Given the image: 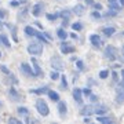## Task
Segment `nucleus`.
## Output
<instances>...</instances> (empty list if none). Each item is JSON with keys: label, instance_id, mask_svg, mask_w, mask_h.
I'll return each instance as SVG.
<instances>
[{"label": "nucleus", "instance_id": "4468645a", "mask_svg": "<svg viewBox=\"0 0 124 124\" xmlns=\"http://www.w3.org/2000/svg\"><path fill=\"white\" fill-rule=\"evenodd\" d=\"M57 110H58V113H59V116H61L62 119L66 116V113H68V105H66V102L65 101H58V105H57Z\"/></svg>", "mask_w": 124, "mask_h": 124}, {"label": "nucleus", "instance_id": "aec40b11", "mask_svg": "<svg viewBox=\"0 0 124 124\" xmlns=\"http://www.w3.org/2000/svg\"><path fill=\"white\" fill-rule=\"evenodd\" d=\"M0 46H4L6 48H11V41L6 33H0Z\"/></svg>", "mask_w": 124, "mask_h": 124}, {"label": "nucleus", "instance_id": "6e6d98bb", "mask_svg": "<svg viewBox=\"0 0 124 124\" xmlns=\"http://www.w3.org/2000/svg\"><path fill=\"white\" fill-rule=\"evenodd\" d=\"M0 26H1V21H0Z\"/></svg>", "mask_w": 124, "mask_h": 124}, {"label": "nucleus", "instance_id": "9d476101", "mask_svg": "<svg viewBox=\"0 0 124 124\" xmlns=\"http://www.w3.org/2000/svg\"><path fill=\"white\" fill-rule=\"evenodd\" d=\"M88 40H90V43H91V46H93L94 48H101L102 39H101V36H99V35H97V33H93V35L88 36Z\"/></svg>", "mask_w": 124, "mask_h": 124}, {"label": "nucleus", "instance_id": "6e6552de", "mask_svg": "<svg viewBox=\"0 0 124 124\" xmlns=\"http://www.w3.org/2000/svg\"><path fill=\"white\" fill-rule=\"evenodd\" d=\"M59 51H61V54H63V55H68V54H73L76 51V47L75 46L69 44V43H66L65 40H62V43L59 44Z\"/></svg>", "mask_w": 124, "mask_h": 124}, {"label": "nucleus", "instance_id": "473e14b6", "mask_svg": "<svg viewBox=\"0 0 124 124\" xmlns=\"http://www.w3.org/2000/svg\"><path fill=\"white\" fill-rule=\"evenodd\" d=\"M46 18H47V21H51V22H53V21H55V19H58V11L57 13H47L46 14Z\"/></svg>", "mask_w": 124, "mask_h": 124}, {"label": "nucleus", "instance_id": "cd10ccee", "mask_svg": "<svg viewBox=\"0 0 124 124\" xmlns=\"http://www.w3.org/2000/svg\"><path fill=\"white\" fill-rule=\"evenodd\" d=\"M59 81H61L59 88H61V90H68V87H69V83H68L66 76H65V75H61V76H59Z\"/></svg>", "mask_w": 124, "mask_h": 124}, {"label": "nucleus", "instance_id": "603ef678", "mask_svg": "<svg viewBox=\"0 0 124 124\" xmlns=\"http://www.w3.org/2000/svg\"><path fill=\"white\" fill-rule=\"evenodd\" d=\"M117 3H119V4L123 7V6H124V0H117Z\"/></svg>", "mask_w": 124, "mask_h": 124}, {"label": "nucleus", "instance_id": "20e7f679", "mask_svg": "<svg viewBox=\"0 0 124 124\" xmlns=\"http://www.w3.org/2000/svg\"><path fill=\"white\" fill-rule=\"evenodd\" d=\"M116 102L117 105H123L124 102V80H119L116 83Z\"/></svg>", "mask_w": 124, "mask_h": 124}, {"label": "nucleus", "instance_id": "c03bdc74", "mask_svg": "<svg viewBox=\"0 0 124 124\" xmlns=\"http://www.w3.org/2000/svg\"><path fill=\"white\" fill-rule=\"evenodd\" d=\"M81 93H83V95H87L88 97L90 94L93 93V90L90 88V87H84V88H81Z\"/></svg>", "mask_w": 124, "mask_h": 124}, {"label": "nucleus", "instance_id": "864d4df0", "mask_svg": "<svg viewBox=\"0 0 124 124\" xmlns=\"http://www.w3.org/2000/svg\"><path fill=\"white\" fill-rule=\"evenodd\" d=\"M76 59H77V57H75V55H72V57H70V61H72V62H75Z\"/></svg>", "mask_w": 124, "mask_h": 124}, {"label": "nucleus", "instance_id": "de8ad7c7", "mask_svg": "<svg viewBox=\"0 0 124 124\" xmlns=\"http://www.w3.org/2000/svg\"><path fill=\"white\" fill-rule=\"evenodd\" d=\"M120 68H121V63H116L113 61V69H120Z\"/></svg>", "mask_w": 124, "mask_h": 124}, {"label": "nucleus", "instance_id": "7ed1b4c3", "mask_svg": "<svg viewBox=\"0 0 124 124\" xmlns=\"http://www.w3.org/2000/svg\"><path fill=\"white\" fill-rule=\"evenodd\" d=\"M35 106H36V110H37V113H39L41 117H47V116L50 115V108H48V105H47V102H46L44 99L39 98V99L36 101Z\"/></svg>", "mask_w": 124, "mask_h": 124}, {"label": "nucleus", "instance_id": "58836bf2", "mask_svg": "<svg viewBox=\"0 0 124 124\" xmlns=\"http://www.w3.org/2000/svg\"><path fill=\"white\" fill-rule=\"evenodd\" d=\"M8 6L11 7V8H18L21 4H19V0H10V1H8Z\"/></svg>", "mask_w": 124, "mask_h": 124}, {"label": "nucleus", "instance_id": "79ce46f5", "mask_svg": "<svg viewBox=\"0 0 124 124\" xmlns=\"http://www.w3.org/2000/svg\"><path fill=\"white\" fill-rule=\"evenodd\" d=\"M7 18V11L4 8H0V21H4Z\"/></svg>", "mask_w": 124, "mask_h": 124}, {"label": "nucleus", "instance_id": "4c0bfd02", "mask_svg": "<svg viewBox=\"0 0 124 124\" xmlns=\"http://www.w3.org/2000/svg\"><path fill=\"white\" fill-rule=\"evenodd\" d=\"M109 76H112V79H113V83H115V84L117 83V81H119V80H120V77H119V73L116 72V69H113V72H112V73H110Z\"/></svg>", "mask_w": 124, "mask_h": 124}, {"label": "nucleus", "instance_id": "72a5a7b5", "mask_svg": "<svg viewBox=\"0 0 124 124\" xmlns=\"http://www.w3.org/2000/svg\"><path fill=\"white\" fill-rule=\"evenodd\" d=\"M75 63H76V68H77V70H80V72H83L84 70V62H83V59H76L75 61Z\"/></svg>", "mask_w": 124, "mask_h": 124}, {"label": "nucleus", "instance_id": "1a4fd4ad", "mask_svg": "<svg viewBox=\"0 0 124 124\" xmlns=\"http://www.w3.org/2000/svg\"><path fill=\"white\" fill-rule=\"evenodd\" d=\"M8 98L13 102H21V101H22V97H21V94L18 93V90L15 88V85H11V87H10V90H8Z\"/></svg>", "mask_w": 124, "mask_h": 124}, {"label": "nucleus", "instance_id": "c9c22d12", "mask_svg": "<svg viewBox=\"0 0 124 124\" xmlns=\"http://www.w3.org/2000/svg\"><path fill=\"white\" fill-rule=\"evenodd\" d=\"M91 18H94V19H102V13L101 11H98V10H93L91 11Z\"/></svg>", "mask_w": 124, "mask_h": 124}, {"label": "nucleus", "instance_id": "4d7b16f0", "mask_svg": "<svg viewBox=\"0 0 124 124\" xmlns=\"http://www.w3.org/2000/svg\"><path fill=\"white\" fill-rule=\"evenodd\" d=\"M0 58H1V53H0Z\"/></svg>", "mask_w": 124, "mask_h": 124}, {"label": "nucleus", "instance_id": "a18cd8bd", "mask_svg": "<svg viewBox=\"0 0 124 124\" xmlns=\"http://www.w3.org/2000/svg\"><path fill=\"white\" fill-rule=\"evenodd\" d=\"M68 37H70V39H73V40H79V36H77V33H76L75 31L72 32V33H68Z\"/></svg>", "mask_w": 124, "mask_h": 124}, {"label": "nucleus", "instance_id": "6ab92c4d", "mask_svg": "<svg viewBox=\"0 0 124 124\" xmlns=\"http://www.w3.org/2000/svg\"><path fill=\"white\" fill-rule=\"evenodd\" d=\"M48 90H50L48 85H43V87H37V88H31L29 93L35 94V95H43V94H46Z\"/></svg>", "mask_w": 124, "mask_h": 124}, {"label": "nucleus", "instance_id": "a19ab883", "mask_svg": "<svg viewBox=\"0 0 124 124\" xmlns=\"http://www.w3.org/2000/svg\"><path fill=\"white\" fill-rule=\"evenodd\" d=\"M0 72H1V73H3V75H10V73H11V72H10V69L7 66H6V65H0Z\"/></svg>", "mask_w": 124, "mask_h": 124}, {"label": "nucleus", "instance_id": "c85d7f7f", "mask_svg": "<svg viewBox=\"0 0 124 124\" xmlns=\"http://www.w3.org/2000/svg\"><path fill=\"white\" fill-rule=\"evenodd\" d=\"M17 113H18V116L25 117V116L29 115V109H28L26 106H18V108H17Z\"/></svg>", "mask_w": 124, "mask_h": 124}, {"label": "nucleus", "instance_id": "412c9836", "mask_svg": "<svg viewBox=\"0 0 124 124\" xmlns=\"http://www.w3.org/2000/svg\"><path fill=\"white\" fill-rule=\"evenodd\" d=\"M47 97H48L50 101H53V102H58L59 99H61V97H59V93L58 91H54V90H48L47 91Z\"/></svg>", "mask_w": 124, "mask_h": 124}, {"label": "nucleus", "instance_id": "2eb2a0df", "mask_svg": "<svg viewBox=\"0 0 124 124\" xmlns=\"http://www.w3.org/2000/svg\"><path fill=\"white\" fill-rule=\"evenodd\" d=\"M91 115H94V103L84 105L80 109V116H91Z\"/></svg>", "mask_w": 124, "mask_h": 124}, {"label": "nucleus", "instance_id": "0eeeda50", "mask_svg": "<svg viewBox=\"0 0 124 124\" xmlns=\"http://www.w3.org/2000/svg\"><path fill=\"white\" fill-rule=\"evenodd\" d=\"M19 69H21V72H22V75H25L26 77H29V79H35V73H33L32 65H29L28 62H21Z\"/></svg>", "mask_w": 124, "mask_h": 124}, {"label": "nucleus", "instance_id": "f03ea898", "mask_svg": "<svg viewBox=\"0 0 124 124\" xmlns=\"http://www.w3.org/2000/svg\"><path fill=\"white\" fill-rule=\"evenodd\" d=\"M103 55H105V58L106 59H109V61H117L119 59V48L117 47H115L113 44H109L105 47V50H103Z\"/></svg>", "mask_w": 124, "mask_h": 124}, {"label": "nucleus", "instance_id": "3c124183", "mask_svg": "<svg viewBox=\"0 0 124 124\" xmlns=\"http://www.w3.org/2000/svg\"><path fill=\"white\" fill-rule=\"evenodd\" d=\"M84 121H85V123H90V121H91V117H88V116H84Z\"/></svg>", "mask_w": 124, "mask_h": 124}, {"label": "nucleus", "instance_id": "f257e3e1", "mask_svg": "<svg viewBox=\"0 0 124 124\" xmlns=\"http://www.w3.org/2000/svg\"><path fill=\"white\" fill-rule=\"evenodd\" d=\"M43 50H44V44H43V43H40L39 40L29 43L28 47H26V51L31 54L32 57H40V55L43 54Z\"/></svg>", "mask_w": 124, "mask_h": 124}, {"label": "nucleus", "instance_id": "dca6fc26", "mask_svg": "<svg viewBox=\"0 0 124 124\" xmlns=\"http://www.w3.org/2000/svg\"><path fill=\"white\" fill-rule=\"evenodd\" d=\"M4 25H6V28L11 32V37H13L14 43H18V41H19V39H18V33H17V26H15V25H13V23H4Z\"/></svg>", "mask_w": 124, "mask_h": 124}, {"label": "nucleus", "instance_id": "f8f14e48", "mask_svg": "<svg viewBox=\"0 0 124 124\" xmlns=\"http://www.w3.org/2000/svg\"><path fill=\"white\" fill-rule=\"evenodd\" d=\"M43 13H44V3L39 1V3L33 4V7H32V15H33V17L37 18V17H40Z\"/></svg>", "mask_w": 124, "mask_h": 124}, {"label": "nucleus", "instance_id": "09e8293b", "mask_svg": "<svg viewBox=\"0 0 124 124\" xmlns=\"http://www.w3.org/2000/svg\"><path fill=\"white\" fill-rule=\"evenodd\" d=\"M35 25H36V26H37V28H39L40 31L43 29V25H41V22H39V21H36V22H35Z\"/></svg>", "mask_w": 124, "mask_h": 124}, {"label": "nucleus", "instance_id": "9b49d317", "mask_svg": "<svg viewBox=\"0 0 124 124\" xmlns=\"http://www.w3.org/2000/svg\"><path fill=\"white\" fill-rule=\"evenodd\" d=\"M109 112V108L106 105H102V103H94V115L97 116H102V115H106Z\"/></svg>", "mask_w": 124, "mask_h": 124}, {"label": "nucleus", "instance_id": "2f4dec72", "mask_svg": "<svg viewBox=\"0 0 124 124\" xmlns=\"http://www.w3.org/2000/svg\"><path fill=\"white\" fill-rule=\"evenodd\" d=\"M7 77H8V83L11 85H17L18 83H19V80L17 79V77H15V76L13 75V73H10V75H7Z\"/></svg>", "mask_w": 124, "mask_h": 124}, {"label": "nucleus", "instance_id": "ddd939ff", "mask_svg": "<svg viewBox=\"0 0 124 124\" xmlns=\"http://www.w3.org/2000/svg\"><path fill=\"white\" fill-rule=\"evenodd\" d=\"M72 97H73V99H75L76 103H79V105L83 103V93H81V88L75 87L73 91H72Z\"/></svg>", "mask_w": 124, "mask_h": 124}, {"label": "nucleus", "instance_id": "e433bc0d", "mask_svg": "<svg viewBox=\"0 0 124 124\" xmlns=\"http://www.w3.org/2000/svg\"><path fill=\"white\" fill-rule=\"evenodd\" d=\"M88 99H90V102H91V103H97V102L99 101L98 95H97V94H94V93H91V94L88 95Z\"/></svg>", "mask_w": 124, "mask_h": 124}, {"label": "nucleus", "instance_id": "f3484780", "mask_svg": "<svg viewBox=\"0 0 124 124\" xmlns=\"http://www.w3.org/2000/svg\"><path fill=\"white\" fill-rule=\"evenodd\" d=\"M116 32H117V29H116L115 26H105L102 28V33H103V36L105 37H113V36L116 35Z\"/></svg>", "mask_w": 124, "mask_h": 124}, {"label": "nucleus", "instance_id": "c756f323", "mask_svg": "<svg viewBox=\"0 0 124 124\" xmlns=\"http://www.w3.org/2000/svg\"><path fill=\"white\" fill-rule=\"evenodd\" d=\"M109 75H110V72L108 70V69H102V70L98 73V77L101 80H106L108 77H109Z\"/></svg>", "mask_w": 124, "mask_h": 124}, {"label": "nucleus", "instance_id": "7c9ffc66", "mask_svg": "<svg viewBox=\"0 0 124 124\" xmlns=\"http://www.w3.org/2000/svg\"><path fill=\"white\" fill-rule=\"evenodd\" d=\"M70 26H72V29H73L75 32H81V31H83V23L80 22V21H77V22H73Z\"/></svg>", "mask_w": 124, "mask_h": 124}, {"label": "nucleus", "instance_id": "bb28decb", "mask_svg": "<svg viewBox=\"0 0 124 124\" xmlns=\"http://www.w3.org/2000/svg\"><path fill=\"white\" fill-rule=\"evenodd\" d=\"M119 13H120V11H117V10L109 8L106 14H102V18H116L117 15H119Z\"/></svg>", "mask_w": 124, "mask_h": 124}, {"label": "nucleus", "instance_id": "f704fd0d", "mask_svg": "<svg viewBox=\"0 0 124 124\" xmlns=\"http://www.w3.org/2000/svg\"><path fill=\"white\" fill-rule=\"evenodd\" d=\"M59 76H61V73L58 70H53L50 73V79L53 80V81H58V80H59Z\"/></svg>", "mask_w": 124, "mask_h": 124}, {"label": "nucleus", "instance_id": "a878e982", "mask_svg": "<svg viewBox=\"0 0 124 124\" xmlns=\"http://www.w3.org/2000/svg\"><path fill=\"white\" fill-rule=\"evenodd\" d=\"M35 31H36V29L32 26V25H26V26L23 28V33H25V36H26V37H33Z\"/></svg>", "mask_w": 124, "mask_h": 124}, {"label": "nucleus", "instance_id": "423d86ee", "mask_svg": "<svg viewBox=\"0 0 124 124\" xmlns=\"http://www.w3.org/2000/svg\"><path fill=\"white\" fill-rule=\"evenodd\" d=\"M31 65H32V69H33V73H35V79H40V77H43L44 76V72L43 69L40 68L39 62L36 59V57H33L31 59Z\"/></svg>", "mask_w": 124, "mask_h": 124}, {"label": "nucleus", "instance_id": "393cba45", "mask_svg": "<svg viewBox=\"0 0 124 124\" xmlns=\"http://www.w3.org/2000/svg\"><path fill=\"white\" fill-rule=\"evenodd\" d=\"M97 121L101 124H112L113 123V119L112 117H108L106 115H102V116H98L97 117Z\"/></svg>", "mask_w": 124, "mask_h": 124}, {"label": "nucleus", "instance_id": "8fccbe9b", "mask_svg": "<svg viewBox=\"0 0 124 124\" xmlns=\"http://www.w3.org/2000/svg\"><path fill=\"white\" fill-rule=\"evenodd\" d=\"M84 3L87 6H93L94 4V0H84Z\"/></svg>", "mask_w": 124, "mask_h": 124}, {"label": "nucleus", "instance_id": "37998d69", "mask_svg": "<svg viewBox=\"0 0 124 124\" xmlns=\"http://www.w3.org/2000/svg\"><path fill=\"white\" fill-rule=\"evenodd\" d=\"M94 10H98V11H102V8H103V6H102V3H95L94 1V4L91 6Z\"/></svg>", "mask_w": 124, "mask_h": 124}, {"label": "nucleus", "instance_id": "ea45409f", "mask_svg": "<svg viewBox=\"0 0 124 124\" xmlns=\"http://www.w3.org/2000/svg\"><path fill=\"white\" fill-rule=\"evenodd\" d=\"M10 124H22V121L19 119H17V117H8V120H7Z\"/></svg>", "mask_w": 124, "mask_h": 124}, {"label": "nucleus", "instance_id": "13d9d810", "mask_svg": "<svg viewBox=\"0 0 124 124\" xmlns=\"http://www.w3.org/2000/svg\"><path fill=\"white\" fill-rule=\"evenodd\" d=\"M58 1H62V0H58Z\"/></svg>", "mask_w": 124, "mask_h": 124}, {"label": "nucleus", "instance_id": "4be33fe9", "mask_svg": "<svg viewBox=\"0 0 124 124\" xmlns=\"http://www.w3.org/2000/svg\"><path fill=\"white\" fill-rule=\"evenodd\" d=\"M33 37H36V40H39L40 43H43V44H50V41L46 39L44 35H43V31H35Z\"/></svg>", "mask_w": 124, "mask_h": 124}, {"label": "nucleus", "instance_id": "5fc2aeb1", "mask_svg": "<svg viewBox=\"0 0 124 124\" xmlns=\"http://www.w3.org/2000/svg\"><path fill=\"white\" fill-rule=\"evenodd\" d=\"M1 106H3V103H1V101H0V108H1Z\"/></svg>", "mask_w": 124, "mask_h": 124}, {"label": "nucleus", "instance_id": "5701e85b", "mask_svg": "<svg viewBox=\"0 0 124 124\" xmlns=\"http://www.w3.org/2000/svg\"><path fill=\"white\" fill-rule=\"evenodd\" d=\"M28 13H29V7H22V8L19 10V13H18L17 18H18V21H23V19H26L28 17Z\"/></svg>", "mask_w": 124, "mask_h": 124}, {"label": "nucleus", "instance_id": "39448f33", "mask_svg": "<svg viewBox=\"0 0 124 124\" xmlns=\"http://www.w3.org/2000/svg\"><path fill=\"white\" fill-rule=\"evenodd\" d=\"M50 63H51V66H53L54 70L62 72L63 69H65V63H63V61H62V58L58 57V55H54V57L51 58Z\"/></svg>", "mask_w": 124, "mask_h": 124}, {"label": "nucleus", "instance_id": "b1692460", "mask_svg": "<svg viewBox=\"0 0 124 124\" xmlns=\"http://www.w3.org/2000/svg\"><path fill=\"white\" fill-rule=\"evenodd\" d=\"M57 36H58V39L61 40H66L68 39V32L65 31V28H57Z\"/></svg>", "mask_w": 124, "mask_h": 124}, {"label": "nucleus", "instance_id": "a211bd4d", "mask_svg": "<svg viewBox=\"0 0 124 124\" xmlns=\"http://www.w3.org/2000/svg\"><path fill=\"white\" fill-rule=\"evenodd\" d=\"M70 11H72V14H75L77 17H81V15L85 13V6L84 4H76Z\"/></svg>", "mask_w": 124, "mask_h": 124}, {"label": "nucleus", "instance_id": "49530a36", "mask_svg": "<svg viewBox=\"0 0 124 124\" xmlns=\"http://www.w3.org/2000/svg\"><path fill=\"white\" fill-rule=\"evenodd\" d=\"M43 35H44V37H46V39H47V40H48L50 43H51V41H53V40H54V37H53V36H51V35H50L48 32H43Z\"/></svg>", "mask_w": 124, "mask_h": 124}]
</instances>
